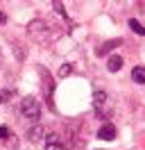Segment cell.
Returning <instances> with one entry per match:
<instances>
[{
  "instance_id": "6da1fadb",
  "label": "cell",
  "mask_w": 145,
  "mask_h": 150,
  "mask_svg": "<svg viewBox=\"0 0 145 150\" xmlns=\"http://www.w3.org/2000/svg\"><path fill=\"white\" fill-rule=\"evenodd\" d=\"M93 109H95V114L102 116V118H109V116H111L113 107H111V100H109V96L104 93V91H95V93H93Z\"/></svg>"
},
{
  "instance_id": "5b68a950",
  "label": "cell",
  "mask_w": 145,
  "mask_h": 150,
  "mask_svg": "<svg viewBox=\"0 0 145 150\" xmlns=\"http://www.w3.org/2000/svg\"><path fill=\"white\" fill-rule=\"evenodd\" d=\"M98 139L102 141H111V139H116V127L111 125V123H104L102 127L98 130Z\"/></svg>"
},
{
  "instance_id": "4fadbf2b",
  "label": "cell",
  "mask_w": 145,
  "mask_h": 150,
  "mask_svg": "<svg viewBox=\"0 0 145 150\" xmlns=\"http://www.w3.org/2000/svg\"><path fill=\"white\" fill-rule=\"evenodd\" d=\"M0 139H2V141H5V139H11V130L2 125V127H0Z\"/></svg>"
},
{
  "instance_id": "7c38bea8",
  "label": "cell",
  "mask_w": 145,
  "mask_h": 150,
  "mask_svg": "<svg viewBox=\"0 0 145 150\" xmlns=\"http://www.w3.org/2000/svg\"><path fill=\"white\" fill-rule=\"evenodd\" d=\"M70 71H72V66H70V64H63L61 68H59V77H66V75H70Z\"/></svg>"
},
{
  "instance_id": "7a4b0ae2",
  "label": "cell",
  "mask_w": 145,
  "mask_h": 150,
  "mask_svg": "<svg viewBox=\"0 0 145 150\" xmlns=\"http://www.w3.org/2000/svg\"><path fill=\"white\" fill-rule=\"evenodd\" d=\"M20 114L25 116L27 121H39V116H41V105L36 100L34 96H27L20 100Z\"/></svg>"
},
{
  "instance_id": "9a60e30c",
  "label": "cell",
  "mask_w": 145,
  "mask_h": 150,
  "mask_svg": "<svg viewBox=\"0 0 145 150\" xmlns=\"http://www.w3.org/2000/svg\"><path fill=\"white\" fill-rule=\"evenodd\" d=\"M5 23H7V14H2V11H0V25H5Z\"/></svg>"
},
{
  "instance_id": "277c9868",
  "label": "cell",
  "mask_w": 145,
  "mask_h": 150,
  "mask_svg": "<svg viewBox=\"0 0 145 150\" xmlns=\"http://www.w3.org/2000/svg\"><path fill=\"white\" fill-rule=\"evenodd\" d=\"M39 73H41V77H43V89H45V98H48V103H50V107H52V86H54V82H52V75L48 73V68H39Z\"/></svg>"
},
{
  "instance_id": "2e32d148",
  "label": "cell",
  "mask_w": 145,
  "mask_h": 150,
  "mask_svg": "<svg viewBox=\"0 0 145 150\" xmlns=\"http://www.w3.org/2000/svg\"><path fill=\"white\" fill-rule=\"evenodd\" d=\"M143 34H145V30H143Z\"/></svg>"
},
{
  "instance_id": "3957f363",
  "label": "cell",
  "mask_w": 145,
  "mask_h": 150,
  "mask_svg": "<svg viewBox=\"0 0 145 150\" xmlns=\"http://www.w3.org/2000/svg\"><path fill=\"white\" fill-rule=\"evenodd\" d=\"M27 34H30V39L36 41V43H45V41H48V34H50L48 23H45V21H32V23L27 25Z\"/></svg>"
},
{
  "instance_id": "5bb4252c",
  "label": "cell",
  "mask_w": 145,
  "mask_h": 150,
  "mask_svg": "<svg viewBox=\"0 0 145 150\" xmlns=\"http://www.w3.org/2000/svg\"><path fill=\"white\" fill-rule=\"evenodd\" d=\"M52 7H54V9H57V11H59V14H61L63 18H68V16H66V11H63V5H61V2H54Z\"/></svg>"
},
{
  "instance_id": "ba28073f",
  "label": "cell",
  "mask_w": 145,
  "mask_h": 150,
  "mask_svg": "<svg viewBox=\"0 0 145 150\" xmlns=\"http://www.w3.org/2000/svg\"><path fill=\"white\" fill-rule=\"evenodd\" d=\"M120 43H122L120 39H113V41H107V43H102V46L98 48V55H100V57H102V55H107V52H109V50H111V48L120 46Z\"/></svg>"
},
{
  "instance_id": "9c48e42d",
  "label": "cell",
  "mask_w": 145,
  "mask_h": 150,
  "mask_svg": "<svg viewBox=\"0 0 145 150\" xmlns=\"http://www.w3.org/2000/svg\"><path fill=\"white\" fill-rule=\"evenodd\" d=\"M132 77H134V82H138V84H145V66H136L134 71H132Z\"/></svg>"
},
{
  "instance_id": "52a82bcc",
  "label": "cell",
  "mask_w": 145,
  "mask_h": 150,
  "mask_svg": "<svg viewBox=\"0 0 145 150\" xmlns=\"http://www.w3.org/2000/svg\"><path fill=\"white\" fill-rule=\"evenodd\" d=\"M107 68L111 71V73H118V71L122 68V57L111 55V57H109V62H107Z\"/></svg>"
},
{
  "instance_id": "8fae6325",
  "label": "cell",
  "mask_w": 145,
  "mask_h": 150,
  "mask_svg": "<svg viewBox=\"0 0 145 150\" xmlns=\"http://www.w3.org/2000/svg\"><path fill=\"white\" fill-rule=\"evenodd\" d=\"M129 28H132V30H134V32H136V34H143V25H141V23H138V21H136V18H129Z\"/></svg>"
},
{
  "instance_id": "30bf717a",
  "label": "cell",
  "mask_w": 145,
  "mask_h": 150,
  "mask_svg": "<svg viewBox=\"0 0 145 150\" xmlns=\"http://www.w3.org/2000/svg\"><path fill=\"white\" fill-rule=\"evenodd\" d=\"M45 150H66V146H63L61 141H57V137H48Z\"/></svg>"
},
{
  "instance_id": "8992f818",
  "label": "cell",
  "mask_w": 145,
  "mask_h": 150,
  "mask_svg": "<svg viewBox=\"0 0 145 150\" xmlns=\"http://www.w3.org/2000/svg\"><path fill=\"white\" fill-rule=\"evenodd\" d=\"M27 139L32 141V143H39V141L43 139V127H41V125H39V123H36L34 127H32V130L27 132Z\"/></svg>"
}]
</instances>
